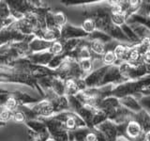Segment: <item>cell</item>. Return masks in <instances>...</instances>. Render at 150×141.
<instances>
[{"instance_id":"obj_7","label":"cell","mask_w":150,"mask_h":141,"mask_svg":"<svg viewBox=\"0 0 150 141\" xmlns=\"http://www.w3.org/2000/svg\"><path fill=\"white\" fill-rule=\"evenodd\" d=\"M16 106V101L14 100V99L11 98V99H8V100L7 101L6 103V107L8 108V110H12L13 108H15Z\"/></svg>"},{"instance_id":"obj_1","label":"cell","mask_w":150,"mask_h":141,"mask_svg":"<svg viewBox=\"0 0 150 141\" xmlns=\"http://www.w3.org/2000/svg\"><path fill=\"white\" fill-rule=\"evenodd\" d=\"M127 132H128V135L131 137H136L138 136L140 132H141V127L137 123V122H129L128 125V128H127Z\"/></svg>"},{"instance_id":"obj_17","label":"cell","mask_w":150,"mask_h":141,"mask_svg":"<svg viewBox=\"0 0 150 141\" xmlns=\"http://www.w3.org/2000/svg\"><path fill=\"white\" fill-rule=\"evenodd\" d=\"M86 141H97V136L94 134H88L86 135Z\"/></svg>"},{"instance_id":"obj_3","label":"cell","mask_w":150,"mask_h":141,"mask_svg":"<svg viewBox=\"0 0 150 141\" xmlns=\"http://www.w3.org/2000/svg\"><path fill=\"white\" fill-rule=\"evenodd\" d=\"M83 26V29L87 32H92V31H94V29H95V24H94L93 21H91V20L84 21Z\"/></svg>"},{"instance_id":"obj_2","label":"cell","mask_w":150,"mask_h":141,"mask_svg":"<svg viewBox=\"0 0 150 141\" xmlns=\"http://www.w3.org/2000/svg\"><path fill=\"white\" fill-rule=\"evenodd\" d=\"M92 50L97 54H102L104 52V47L103 44L100 41H94L92 43Z\"/></svg>"},{"instance_id":"obj_20","label":"cell","mask_w":150,"mask_h":141,"mask_svg":"<svg viewBox=\"0 0 150 141\" xmlns=\"http://www.w3.org/2000/svg\"><path fill=\"white\" fill-rule=\"evenodd\" d=\"M145 140L150 141V132H148V133L146 134V135H145Z\"/></svg>"},{"instance_id":"obj_5","label":"cell","mask_w":150,"mask_h":141,"mask_svg":"<svg viewBox=\"0 0 150 141\" xmlns=\"http://www.w3.org/2000/svg\"><path fill=\"white\" fill-rule=\"evenodd\" d=\"M115 60V54L112 53V52H107L104 56V61L106 63L110 64V63H112Z\"/></svg>"},{"instance_id":"obj_16","label":"cell","mask_w":150,"mask_h":141,"mask_svg":"<svg viewBox=\"0 0 150 141\" xmlns=\"http://www.w3.org/2000/svg\"><path fill=\"white\" fill-rule=\"evenodd\" d=\"M112 11H114V14H122V8H121V6H119V5H116V6L114 7Z\"/></svg>"},{"instance_id":"obj_15","label":"cell","mask_w":150,"mask_h":141,"mask_svg":"<svg viewBox=\"0 0 150 141\" xmlns=\"http://www.w3.org/2000/svg\"><path fill=\"white\" fill-rule=\"evenodd\" d=\"M138 58H139V52L137 50H133L130 53V58L132 60H136L138 59Z\"/></svg>"},{"instance_id":"obj_11","label":"cell","mask_w":150,"mask_h":141,"mask_svg":"<svg viewBox=\"0 0 150 141\" xmlns=\"http://www.w3.org/2000/svg\"><path fill=\"white\" fill-rule=\"evenodd\" d=\"M55 22L57 24H59V25H62V24L65 23V18H64L62 13L56 14V15H55Z\"/></svg>"},{"instance_id":"obj_14","label":"cell","mask_w":150,"mask_h":141,"mask_svg":"<svg viewBox=\"0 0 150 141\" xmlns=\"http://www.w3.org/2000/svg\"><path fill=\"white\" fill-rule=\"evenodd\" d=\"M74 126H75V120L72 119V118H69V119L67 120V127L68 128L72 129V128H74Z\"/></svg>"},{"instance_id":"obj_13","label":"cell","mask_w":150,"mask_h":141,"mask_svg":"<svg viewBox=\"0 0 150 141\" xmlns=\"http://www.w3.org/2000/svg\"><path fill=\"white\" fill-rule=\"evenodd\" d=\"M80 55H81V56L83 58V59H87L89 58V56H90V54H89V51L86 49V48H83L82 49L81 53H80Z\"/></svg>"},{"instance_id":"obj_9","label":"cell","mask_w":150,"mask_h":141,"mask_svg":"<svg viewBox=\"0 0 150 141\" xmlns=\"http://www.w3.org/2000/svg\"><path fill=\"white\" fill-rule=\"evenodd\" d=\"M52 51L54 54H59L61 51H62V45H61L59 42H55V43L52 47Z\"/></svg>"},{"instance_id":"obj_19","label":"cell","mask_w":150,"mask_h":141,"mask_svg":"<svg viewBox=\"0 0 150 141\" xmlns=\"http://www.w3.org/2000/svg\"><path fill=\"white\" fill-rule=\"evenodd\" d=\"M145 60L147 61V62H150V51H148L146 54H145V56H144Z\"/></svg>"},{"instance_id":"obj_8","label":"cell","mask_w":150,"mask_h":141,"mask_svg":"<svg viewBox=\"0 0 150 141\" xmlns=\"http://www.w3.org/2000/svg\"><path fill=\"white\" fill-rule=\"evenodd\" d=\"M81 66H82V69L83 70H89L91 69V62H90V60L83 59L82 63H81Z\"/></svg>"},{"instance_id":"obj_4","label":"cell","mask_w":150,"mask_h":141,"mask_svg":"<svg viewBox=\"0 0 150 141\" xmlns=\"http://www.w3.org/2000/svg\"><path fill=\"white\" fill-rule=\"evenodd\" d=\"M125 52H126V48L124 46H122V45H118L115 48V58H121L122 56H124V54H125Z\"/></svg>"},{"instance_id":"obj_18","label":"cell","mask_w":150,"mask_h":141,"mask_svg":"<svg viewBox=\"0 0 150 141\" xmlns=\"http://www.w3.org/2000/svg\"><path fill=\"white\" fill-rule=\"evenodd\" d=\"M67 87L69 89H75L76 88V85H75V83L73 81L69 80V81H68V83H67Z\"/></svg>"},{"instance_id":"obj_12","label":"cell","mask_w":150,"mask_h":141,"mask_svg":"<svg viewBox=\"0 0 150 141\" xmlns=\"http://www.w3.org/2000/svg\"><path fill=\"white\" fill-rule=\"evenodd\" d=\"M14 120H15V121H17V122H22V121H23V120H25V117H23L22 113L18 112L14 115Z\"/></svg>"},{"instance_id":"obj_6","label":"cell","mask_w":150,"mask_h":141,"mask_svg":"<svg viewBox=\"0 0 150 141\" xmlns=\"http://www.w3.org/2000/svg\"><path fill=\"white\" fill-rule=\"evenodd\" d=\"M112 21L115 23L116 25H120L124 22V16L122 14H114V17H112Z\"/></svg>"},{"instance_id":"obj_21","label":"cell","mask_w":150,"mask_h":141,"mask_svg":"<svg viewBox=\"0 0 150 141\" xmlns=\"http://www.w3.org/2000/svg\"><path fill=\"white\" fill-rule=\"evenodd\" d=\"M138 1H131L130 2V5H131V6H137V5H138Z\"/></svg>"},{"instance_id":"obj_10","label":"cell","mask_w":150,"mask_h":141,"mask_svg":"<svg viewBox=\"0 0 150 141\" xmlns=\"http://www.w3.org/2000/svg\"><path fill=\"white\" fill-rule=\"evenodd\" d=\"M11 117V113H9L8 110H4L0 113V120H8Z\"/></svg>"}]
</instances>
